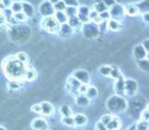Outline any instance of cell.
I'll list each match as a JSON object with an SVG mask.
<instances>
[{
    "label": "cell",
    "mask_w": 149,
    "mask_h": 130,
    "mask_svg": "<svg viewBox=\"0 0 149 130\" xmlns=\"http://www.w3.org/2000/svg\"><path fill=\"white\" fill-rule=\"evenodd\" d=\"M3 69H4L7 77L10 78L13 81L23 80L26 77L27 69L25 67V64L21 63L17 58H11L7 60L6 64L3 65Z\"/></svg>",
    "instance_id": "cell-1"
},
{
    "label": "cell",
    "mask_w": 149,
    "mask_h": 130,
    "mask_svg": "<svg viewBox=\"0 0 149 130\" xmlns=\"http://www.w3.org/2000/svg\"><path fill=\"white\" fill-rule=\"evenodd\" d=\"M106 107L109 111L118 113V112H123L124 110H126L127 103L123 97H120L118 95H113L108 98Z\"/></svg>",
    "instance_id": "cell-2"
},
{
    "label": "cell",
    "mask_w": 149,
    "mask_h": 130,
    "mask_svg": "<svg viewBox=\"0 0 149 130\" xmlns=\"http://www.w3.org/2000/svg\"><path fill=\"white\" fill-rule=\"evenodd\" d=\"M41 26L44 30H46L47 32L50 33H55V32H59L60 29V24L57 22V20L55 19V17H48L44 18V20L42 21Z\"/></svg>",
    "instance_id": "cell-3"
},
{
    "label": "cell",
    "mask_w": 149,
    "mask_h": 130,
    "mask_svg": "<svg viewBox=\"0 0 149 130\" xmlns=\"http://www.w3.org/2000/svg\"><path fill=\"white\" fill-rule=\"evenodd\" d=\"M39 11L44 18L53 17V15H55L54 5L52 4V3H50L49 1H44V2H42L39 6Z\"/></svg>",
    "instance_id": "cell-4"
},
{
    "label": "cell",
    "mask_w": 149,
    "mask_h": 130,
    "mask_svg": "<svg viewBox=\"0 0 149 130\" xmlns=\"http://www.w3.org/2000/svg\"><path fill=\"white\" fill-rule=\"evenodd\" d=\"M83 30H84V34L87 38H95L98 36V33H99V30H98V26L96 24L92 23H87V24H84V27H83Z\"/></svg>",
    "instance_id": "cell-5"
},
{
    "label": "cell",
    "mask_w": 149,
    "mask_h": 130,
    "mask_svg": "<svg viewBox=\"0 0 149 130\" xmlns=\"http://www.w3.org/2000/svg\"><path fill=\"white\" fill-rule=\"evenodd\" d=\"M109 13H110V17L112 18V20L118 21V20H120L124 17V13H125V7H123L122 5L116 4H116L110 8Z\"/></svg>",
    "instance_id": "cell-6"
},
{
    "label": "cell",
    "mask_w": 149,
    "mask_h": 130,
    "mask_svg": "<svg viewBox=\"0 0 149 130\" xmlns=\"http://www.w3.org/2000/svg\"><path fill=\"white\" fill-rule=\"evenodd\" d=\"M72 76L78 81H80L82 84H88L90 82V75L85 70H77L76 72H74Z\"/></svg>",
    "instance_id": "cell-7"
},
{
    "label": "cell",
    "mask_w": 149,
    "mask_h": 130,
    "mask_svg": "<svg viewBox=\"0 0 149 130\" xmlns=\"http://www.w3.org/2000/svg\"><path fill=\"white\" fill-rule=\"evenodd\" d=\"M90 11L91 8H89L88 6H81L79 8V11H78V18L82 21L83 24H87V23H90V18H89V15H90Z\"/></svg>",
    "instance_id": "cell-8"
},
{
    "label": "cell",
    "mask_w": 149,
    "mask_h": 130,
    "mask_svg": "<svg viewBox=\"0 0 149 130\" xmlns=\"http://www.w3.org/2000/svg\"><path fill=\"white\" fill-rule=\"evenodd\" d=\"M68 25L72 27V29L74 30V31L76 32H79L81 31L82 29H83L84 27V24L82 23L81 20L78 18V15H76V17H72V18H70L68 19Z\"/></svg>",
    "instance_id": "cell-9"
},
{
    "label": "cell",
    "mask_w": 149,
    "mask_h": 130,
    "mask_svg": "<svg viewBox=\"0 0 149 130\" xmlns=\"http://www.w3.org/2000/svg\"><path fill=\"white\" fill-rule=\"evenodd\" d=\"M137 90H138V84H137L136 81L133 80V79H128V80H126V93L127 94L133 96V95L137 92Z\"/></svg>",
    "instance_id": "cell-10"
},
{
    "label": "cell",
    "mask_w": 149,
    "mask_h": 130,
    "mask_svg": "<svg viewBox=\"0 0 149 130\" xmlns=\"http://www.w3.org/2000/svg\"><path fill=\"white\" fill-rule=\"evenodd\" d=\"M82 83L80 81H78L77 79L74 78V76L70 77L68 79V82H66V86H68V89L72 92H76V91H79V88L81 87Z\"/></svg>",
    "instance_id": "cell-11"
},
{
    "label": "cell",
    "mask_w": 149,
    "mask_h": 130,
    "mask_svg": "<svg viewBox=\"0 0 149 130\" xmlns=\"http://www.w3.org/2000/svg\"><path fill=\"white\" fill-rule=\"evenodd\" d=\"M114 90H116L118 95H124L126 92V81L124 80L123 77L116 81L114 83Z\"/></svg>",
    "instance_id": "cell-12"
},
{
    "label": "cell",
    "mask_w": 149,
    "mask_h": 130,
    "mask_svg": "<svg viewBox=\"0 0 149 130\" xmlns=\"http://www.w3.org/2000/svg\"><path fill=\"white\" fill-rule=\"evenodd\" d=\"M32 128L34 130H48V123L44 119L38 118L32 122Z\"/></svg>",
    "instance_id": "cell-13"
},
{
    "label": "cell",
    "mask_w": 149,
    "mask_h": 130,
    "mask_svg": "<svg viewBox=\"0 0 149 130\" xmlns=\"http://www.w3.org/2000/svg\"><path fill=\"white\" fill-rule=\"evenodd\" d=\"M133 53H134V56L137 58L138 60H142L145 58L146 54V49L143 45H137L135 46L134 50H133Z\"/></svg>",
    "instance_id": "cell-14"
},
{
    "label": "cell",
    "mask_w": 149,
    "mask_h": 130,
    "mask_svg": "<svg viewBox=\"0 0 149 130\" xmlns=\"http://www.w3.org/2000/svg\"><path fill=\"white\" fill-rule=\"evenodd\" d=\"M58 33H59V35L61 36V37L68 38L74 34V30L72 29V27H70L68 24H63V25L60 26V29Z\"/></svg>",
    "instance_id": "cell-15"
},
{
    "label": "cell",
    "mask_w": 149,
    "mask_h": 130,
    "mask_svg": "<svg viewBox=\"0 0 149 130\" xmlns=\"http://www.w3.org/2000/svg\"><path fill=\"white\" fill-rule=\"evenodd\" d=\"M90 100L85 94H79L77 97H76V103L77 105L79 107H82V108H85V107H88L90 105Z\"/></svg>",
    "instance_id": "cell-16"
},
{
    "label": "cell",
    "mask_w": 149,
    "mask_h": 130,
    "mask_svg": "<svg viewBox=\"0 0 149 130\" xmlns=\"http://www.w3.org/2000/svg\"><path fill=\"white\" fill-rule=\"evenodd\" d=\"M125 13L130 17H135L140 13V11H139V7L136 4H127L125 6Z\"/></svg>",
    "instance_id": "cell-17"
},
{
    "label": "cell",
    "mask_w": 149,
    "mask_h": 130,
    "mask_svg": "<svg viewBox=\"0 0 149 130\" xmlns=\"http://www.w3.org/2000/svg\"><path fill=\"white\" fill-rule=\"evenodd\" d=\"M53 105L50 103H47V101H44V103H41V114L44 116H50L52 113H53Z\"/></svg>",
    "instance_id": "cell-18"
},
{
    "label": "cell",
    "mask_w": 149,
    "mask_h": 130,
    "mask_svg": "<svg viewBox=\"0 0 149 130\" xmlns=\"http://www.w3.org/2000/svg\"><path fill=\"white\" fill-rule=\"evenodd\" d=\"M54 17H55V19L57 20V22L60 25L68 23V17L66 15L65 11H56Z\"/></svg>",
    "instance_id": "cell-19"
},
{
    "label": "cell",
    "mask_w": 149,
    "mask_h": 130,
    "mask_svg": "<svg viewBox=\"0 0 149 130\" xmlns=\"http://www.w3.org/2000/svg\"><path fill=\"white\" fill-rule=\"evenodd\" d=\"M23 13L27 17H33L34 15V6L28 2H23Z\"/></svg>",
    "instance_id": "cell-20"
},
{
    "label": "cell",
    "mask_w": 149,
    "mask_h": 130,
    "mask_svg": "<svg viewBox=\"0 0 149 130\" xmlns=\"http://www.w3.org/2000/svg\"><path fill=\"white\" fill-rule=\"evenodd\" d=\"M107 28L111 31H118V30L122 29V25L120 24L118 21L116 20H109L107 23Z\"/></svg>",
    "instance_id": "cell-21"
},
{
    "label": "cell",
    "mask_w": 149,
    "mask_h": 130,
    "mask_svg": "<svg viewBox=\"0 0 149 130\" xmlns=\"http://www.w3.org/2000/svg\"><path fill=\"white\" fill-rule=\"evenodd\" d=\"M92 8L94 9V11H96L98 13H103V11H107V8L108 7L106 6L105 4H104L103 2H102L101 0H98L97 2L95 3V4L93 5V7Z\"/></svg>",
    "instance_id": "cell-22"
},
{
    "label": "cell",
    "mask_w": 149,
    "mask_h": 130,
    "mask_svg": "<svg viewBox=\"0 0 149 130\" xmlns=\"http://www.w3.org/2000/svg\"><path fill=\"white\" fill-rule=\"evenodd\" d=\"M74 122H76V125L78 126H83L87 123V118L85 115H82V114H77V115L74 117Z\"/></svg>",
    "instance_id": "cell-23"
},
{
    "label": "cell",
    "mask_w": 149,
    "mask_h": 130,
    "mask_svg": "<svg viewBox=\"0 0 149 130\" xmlns=\"http://www.w3.org/2000/svg\"><path fill=\"white\" fill-rule=\"evenodd\" d=\"M25 79L27 81H35L37 79V72L34 69H27Z\"/></svg>",
    "instance_id": "cell-24"
},
{
    "label": "cell",
    "mask_w": 149,
    "mask_h": 130,
    "mask_svg": "<svg viewBox=\"0 0 149 130\" xmlns=\"http://www.w3.org/2000/svg\"><path fill=\"white\" fill-rule=\"evenodd\" d=\"M86 96L88 97L89 99H94L98 96V90L96 87L94 86H89L87 90V93H86Z\"/></svg>",
    "instance_id": "cell-25"
},
{
    "label": "cell",
    "mask_w": 149,
    "mask_h": 130,
    "mask_svg": "<svg viewBox=\"0 0 149 130\" xmlns=\"http://www.w3.org/2000/svg\"><path fill=\"white\" fill-rule=\"evenodd\" d=\"M139 7V11L141 13H149V0H142L140 3L137 4Z\"/></svg>",
    "instance_id": "cell-26"
},
{
    "label": "cell",
    "mask_w": 149,
    "mask_h": 130,
    "mask_svg": "<svg viewBox=\"0 0 149 130\" xmlns=\"http://www.w3.org/2000/svg\"><path fill=\"white\" fill-rule=\"evenodd\" d=\"M60 114H61L62 118L64 117H70L72 116V110H70V108L68 107V105H62L61 107H60Z\"/></svg>",
    "instance_id": "cell-27"
},
{
    "label": "cell",
    "mask_w": 149,
    "mask_h": 130,
    "mask_svg": "<svg viewBox=\"0 0 149 130\" xmlns=\"http://www.w3.org/2000/svg\"><path fill=\"white\" fill-rule=\"evenodd\" d=\"M120 120H118V118L113 117V119L111 120V122H110V123L107 125V128H108V129H110V130H118V128H120Z\"/></svg>",
    "instance_id": "cell-28"
},
{
    "label": "cell",
    "mask_w": 149,
    "mask_h": 130,
    "mask_svg": "<svg viewBox=\"0 0 149 130\" xmlns=\"http://www.w3.org/2000/svg\"><path fill=\"white\" fill-rule=\"evenodd\" d=\"M111 71H112V68L109 66H101L99 68V73L101 75H103V76H110V74H111Z\"/></svg>",
    "instance_id": "cell-29"
},
{
    "label": "cell",
    "mask_w": 149,
    "mask_h": 130,
    "mask_svg": "<svg viewBox=\"0 0 149 130\" xmlns=\"http://www.w3.org/2000/svg\"><path fill=\"white\" fill-rule=\"evenodd\" d=\"M10 8L13 9V13H22V11H23V3L19 2V1H17V2H13Z\"/></svg>",
    "instance_id": "cell-30"
},
{
    "label": "cell",
    "mask_w": 149,
    "mask_h": 130,
    "mask_svg": "<svg viewBox=\"0 0 149 130\" xmlns=\"http://www.w3.org/2000/svg\"><path fill=\"white\" fill-rule=\"evenodd\" d=\"M138 66H139V68L142 71H144V72H149V60H139Z\"/></svg>",
    "instance_id": "cell-31"
},
{
    "label": "cell",
    "mask_w": 149,
    "mask_h": 130,
    "mask_svg": "<svg viewBox=\"0 0 149 130\" xmlns=\"http://www.w3.org/2000/svg\"><path fill=\"white\" fill-rule=\"evenodd\" d=\"M54 8H55V11H65L68 6H66L65 2H64L63 0H60L59 2H57L54 5Z\"/></svg>",
    "instance_id": "cell-32"
},
{
    "label": "cell",
    "mask_w": 149,
    "mask_h": 130,
    "mask_svg": "<svg viewBox=\"0 0 149 130\" xmlns=\"http://www.w3.org/2000/svg\"><path fill=\"white\" fill-rule=\"evenodd\" d=\"M78 11H79V9L77 7H68L65 11V13L68 17V19H70V18L76 17L78 15Z\"/></svg>",
    "instance_id": "cell-33"
},
{
    "label": "cell",
    "mask_w": 149,
    "mask_h": 130,
    "mask_svg": "<svg viewBox=\"0 0 149 130\" xmlns=\"http://www.w3.org/2000/svg\"><path fill=\"white\" fill-rule=\"evenodd\" d=\"M62 123L65 126H68V127H72V126L76 125V122H74V119L72 117H64L62 118Z\"/></svg>",
    "instance_id": "cell-34"
},
{
    "label": "cell",
    "mask_w": 149,
    "mask_h": 130,
    "mask_svg": "<svg viewBox=\"0 0 149 130\" xmlns=\"http://www.w3.org/2000/svg\"><path fill=\"white\" fill-rule=\"evenodd\" d=\"M13 18H15V20L17 22V23H23V22L27 21L28 17L24 13H15V15H13Z\"/></svg>",
    "instance_id": "cell-35"
},
{
    "label": "cell",
    "mask_w": 149,
    "mask_h": 130,
    "mask_svg": "<svg viewBox=\"0 0 149 130\" xmlns=\"http://www.w3.org/2000/svg\"><path fill=\"white\" fill-rule=\"evenodd\" d=\"M17 58L19 60L21 63H23V64H27L28 60H29V56H28L27 53H25V52H19V53H17Z\"/></svg>",
    "instance_id": "cell-36"
},
{
    "label": "cell",
    "mask_w": 149,
    "mask_h": 130,
    "mask_svg": "<svg viewBox=\"0 0 149 130\" xmlns=\"http://www.w3.org/2000/svg\"><path fill=\"white\" fill-rule=\"evenodd\" d=\"M110 76L112 77V78H114V79H120V77H123L122 76V73L120 72V70H118L116 67H112V71H111V74H110Z\"/></svg>",
    "instance_id": "cell-37"
},
{
    "label": "cell",
    "mask_w": 149,
    "mask_h": 130,
    "mask_svg": "<svg viewBox=\"0 0 149 130\" xmlns=\"http://www.w3.org/2000/svg\"><path fill=\"white\" fill-rule=\"evenodd\" d=\"M65 2L66 6L68 7H77L79 6V1L78 0H63Z\"/></svg>",
    "instance_id": "cell-38"
},
{
    "label": "cell",
    "mask_w": 149,
    "mask_h": 130,
    "mask_svg": "<svg viewBox=\"0 0 149 130\" xmlns=\"http://www.w3.org/2000/svg\"><path fill=\"white\" fill-rule=\"evenodd\" d=\"M113 119V117L112 116H110V115H104V116H102L101 117V119H100V121L102 122L103 124H105L106 126L108 125V124L111 122V120Z\"/></svg>",
    "instance_id": "cell-39"
},
{
    "label": "cell",
    "mask_w": 149,
    "mask_h": 130,
    "mask_svg": "<svg viewBox=\"0 0 149 130\" xmlns=\"http://www.w3.org/2000/svg\"><path fill=\"white\" fill-rule=\"evenodd\" d=\"M148 122L145 121H140L137 125V130H148Z\"/></svg>",
    "instance_id": "cell-40"
},
{
    "label": "cell",
    "mask_w": 149,
    "mask_h": 130,
    "mask_svg": "<svg viewBox=\"0 0 149 130\" xmlns=\"http://www.w3.org/2000/svg\"><path fill=\"white\" fill-rule=\"evenodd\" d=\"M96 130H108V128L105 124H103L101 121H99L96 123Z\"/></svg>",
    "instance_id": "cell-41"
},
{
    "label": "cell",
    "mask_w": 149,
    "mask_h": 130,
    "mask_svg": "<svg viewBox=\"0 0 149 130\" xmlns=\"http://www.w3.org/2000/svg\"><path fill=\"white\" fill-rule=\"evenodd\" d=\"M141 120L145 122H149V111H144L143 113H141Z\"/></svg>",
    "instance_id": "cell-42"
},
{
    "label": "cell",
    "mask_w": 149,
    "mask_h": 130,
    "mask_svg": "<svg viewBox=\"0 0 149 130\" xmlns=\"http://www.w3.org/2000/svg\"><path fill=\"white\" fill-rule=\"evenodd\" d=\"M99 15H100V18L102 19V21H106V20H108L110 18V13H109V11H103V13H99Z\"/></svg>",
    "instance_id": "cell-43"
},
{
    "label": "cell",
    "mask_w": 149,
    "mask_h": 130,
    "mask_svg": "<svg viewBox=\"0 0 149 130\" xmlns=\"http://www.w3.org/2000/svg\"><path fill=\"white\" fill-rule=\"evenodd\" d=\"M88 88H89V86H87V84H82L81 87L79 88V93L80 94H86Z\"/></svg>",
    "instance_id": "cell-44"
},
{
    "label": "cell",
    "mask_w": 149,
    "mask_h": 130,
    "mask_svg": "<svg viewBox=\"0 0 149 130\" xmlns=\"http://www.w3.org/2000/svg\"><path fill=\"white\" fill-rule=\"evenodd\" d=\"M101 1L106 5V6L110 7V8L116 4V0H101Z\"/></svg>",
    "instance_id": "cell-45"
},
{
    "label": "cell",
    "mask_w": 149,
    "mask_h": 130,
    "mask_svg": "<svg viewBox=\"0 0 149 130\" xmlns=\"http://www.w3.org/2000/svg\"><path fill=\"white\" fill-rule=\"evenodd\" d=\"M32 111L35 112V113L41 114V103H37V105H34L32 107Z\"/></svg>",
    "instance_id": "cell-46"
},
{
    "label": "cell",
    "mask_w": 149,
    "mask_h": 130,
    "mask_svg": "<svg viewBox=\"0 0 149 130\" xmlns=\"http://www.w3.org/2000/svg\"><path fill=\"white\" fill-rule=\"evenodd\" d=\"M143 21L146 24H149V13H143Z\"/></svg>",
    "instance_id": "cell-47"
},
{
    "label": "cell",
    "mask_w": 149,
    "mask_h": 130,
    "mask_svg": "<svg viewBox=\"0 0 149 130\" xmlns=\"http://www.w3.org/2000/svg\"><path fill=\"white\" fill-rule=\"evenodd\" d=\"M143 46L145 47V49H146V51L149 52V39L145 40L144 43H143Z\"/></svg>",
    "instance_id": "cell-48"
},
{
    "label": "cell",
    "mask_w": 149,
    "mask_h": 130,
    "mask_svg": "<svg viewBox=\"0 0 149 130\" xmlns=\"http://www.w3.org/2000/svg\"><path fill=\"white\" fill-rule=\"evenodd\" d=\"M11 89H19V84L17 83V81H13V83L10 84Z\"/></svg>",
    "instance_id": "cell-49"
},
{
    "label": "cell",
    "mask_w": 149,
    "mask_h": 130,
    "mask_svg": "<svg viewBox=\"0 0 149 130\" xmlns=\"http://www.w3.org/2000/svg\"><path fill=\"white\" fill-rule=\"evenodd\" d=\"M48 1H49L50 3H52V4H53V5H55L57 2H59L60 0H48Z\"/></svg>",
    "instance_id": "cell-50"
},
{
    "label": "cell",
    "mask_w": 149,
    "mask_h": 130,
    "mask_svg": "<svg viewBox=\"0 0 149 130\" xmlns=\"http://www.w3.org/2000/svg\"><path fill=\"white\" fill-rule=\"evenodd\" d=\"M136 128H137V127H136V126H134V125H133V126H131V127H130V128H129V129H128V130H137V129H136Z\"/></svg>",
    "instance_id": "cell-51"
},
{
    "label": "cell",
    "mask_w": 149,
    "mask_h": 130,
    "mask_svg": "<svg viewBox=\"0 0 149 130\" xmlns=\"http://www.w3.org/2000/svg\"><path fill=\"white\" fill-rule=\"evenodd\" d=\"M0 130H6V129H5L4 127H1V128H0Z\"/></svg>",
    "instance_id": "cell-52"
},
{
    "label": "cell",
    "mask_w": 149,
    "mask_h": 130,
    "mask_svg": "<svg viewBox=\"0 0 149 130\" xmlns=\"http://www.w3.org/2000/svg\"><path fill=\"white\" fill-rule=\"evenodd\" d=\"M147 58H148V60H149V53L147 54Z\"/></svg>",
    "instance_id": "cell-53"
},
{
    "label": "cell",
    "mask_w": 149,
    "mask_h": 130,
    "mask_svg": "<svg viewBox=\"0 0 149 130\" xmlns=\"http://www.w3.org/2000/svg\"><path fill=\"white\" fill-rule=\"evenodd\" d=\"M13 2H17V0H13Z\"/></svg>",
    "instance_id": "cell-54"
},
{
    "label": "cell",
    "mask_w": 149,
    "mask_h": 130,
    "mask_svg": "<svg viewBox=\"0 0 149 130\" xmlns=\"http://www.w3.org/2000/svg\"><path fill=\"white\" fill-rule=\"evenodd\" d=\"M148 111H149V105H148Z\"/></svg>",
    "instance_id": "cell-55"
},
{
    "label": "cell",
    "mask_w": 149,
    "mask_h": 130,
    "mask_svg": "<svg viewBox=\"0 0 149 130\" xmlns=\"http://www.w3.org/2000/svg\"><path fill=\"white\" fill-rule=\"evenodd\" d=\"M148 130H149V127H148Z\"/></svg>",
    "instance_id": "cell-56"
}]
</instances>
